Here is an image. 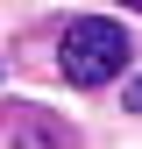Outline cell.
<instances>
[{"label":"cell","mask_w":142,"mask_h":149,"mask_svg":"<svg viewBox=\"0 0 142 149\" xmlns=\"http://www.w3.org/2000/svg\"><path fill=\"white\" fill-rule=\"evenodd\" d=\"M57 64H64V78L71 85H106V78H121V64H128V36H121L114 22H100V14H85V22H71L64 29V43H57Z\"/></svg>","instance_id":"obj_1"},{"label":"cell","mask_w":142,"mask_h":149,"mask_svg":"<svg viewBox=\"0 0 142 149\" xmlns=\"http://www.w3.org/2000/svg\"><path fill=\"white\" fill-rule=\"evenodd\" d=\"M128 107H135V114H142V78H135V85H128Z\"/></svg>","instance_id":"obj_2"},{"label":"cell","mask_w":142,"mask_h":149,"mask_svg":"<svg viewBox=\"0 0 142 149\" xmlns=\"http://www.w3.org/2000/svg\"><path fill=\"white\" fill-rule=\"evenodd\" d=\"M128 7H142V0H128Z\"/></svg>","instance_id":"obj_3"}]
</instances>
